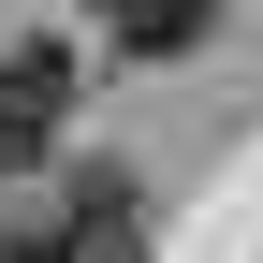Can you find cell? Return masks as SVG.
Returning <instances> with one entry per match:
<instances>
[{
    "label": "cell",
    "instance_id": "cell-2",
    "mask_svg": "<svg viewBox=\"0 0 263 263\" xmlns=\"http://www.w3.org/2000/svg\"><path fill=\"white\" fill-rule=\"evenodd\" d=\"M59 103H73V59H59V44H15V59H0V132H15V146H44Z\"/></svg>",
    "mask_w": 263,
    "mask_h": 263
},
{
    "label": "cell",
    "instance_id": "cell-3",
    "mask_svg": "<svg viewBox=\"0 0 263 263\" xmlns=\"http://www.w3.org/2000/svg\"><path fill=\"white\" fill-rule=\"evenodd\" d=\"M219 29V0H103V44L117 59H190Z\"/></svg>",
    "mask_w": 263,
    "mask_h": 263
},
{
    "label": "cell",
    "instance_id": "cell-1",
    "mask_svg": "<svg viewBox=\"0 0 263 263\" xmlns=\"http://www.w3.org/2000/svg\"><path fill=\"white\" fill-rule=\"evenodd\" d=\"M0 263H132V176H73V205L29 219Z\"/></svg>",
    "mask_w": 263,
    "mask_h": 263
}]
</instances>
